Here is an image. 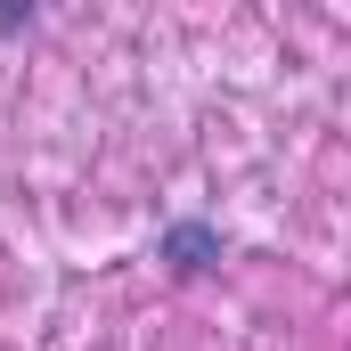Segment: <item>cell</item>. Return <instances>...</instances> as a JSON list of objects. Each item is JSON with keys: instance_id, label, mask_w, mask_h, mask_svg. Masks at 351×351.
I'll return each mask as SVG.
<instances>
[{"instance_id": "1", "label": "cell", "mask_w": 351, "mask_h": 351, "mask_svg": "<svg viewBox=\"0 0 351 351\" xmlns=\"http://www.w3.org/2000/svg\"><path fill=\"white\" fill-rule=\"evenodd\" d=\"M156 254L180 262V269H213V262H221V229H204V221H172Z\"/></svg>"}]
</instances>
